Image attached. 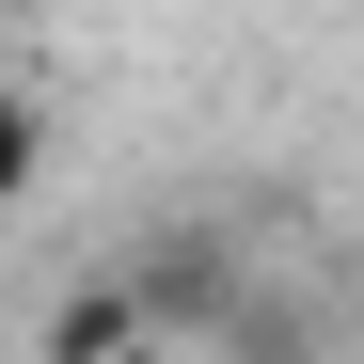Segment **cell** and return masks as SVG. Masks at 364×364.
Instances as JSON below:
<instances>
[{"mask_svg": "<svg viewBox=\"0 0 364 364\" xmlns=\"http://www.w3.org/2000/svg\"><path fill=\"white\" fill-rule=\"evenodd\" d=\"M16 174H32V111L0 95V206H16Z\"/></svg>", "mask_w": 364, "mask_h": 364, "instance_id": "1", "label": "cell"}]
</instances>
